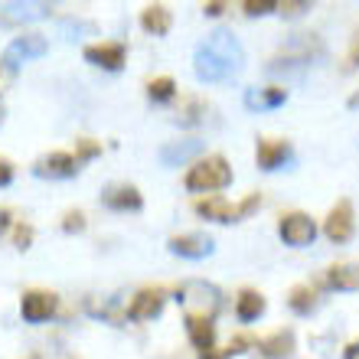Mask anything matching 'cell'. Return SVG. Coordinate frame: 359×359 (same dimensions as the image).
I'll list each match as a JSON object with an SVG mask.
<instances>
[{"label": "cell", "mask_w": 359, "mask_h": 359, "mask_svg": "<svg viewBox=\"0 0 359 359\" xmlns=\"http://www.w3.org/2000/svg\"><path fill=\"white\" fill-rule=\"evenodd\" d=\"M62 33H69V39H79L82 33L95 36V23H86V20H76V17H66V20H62Z\"/></svg>", "instance_id": "obj_26"}, {"label": "cell", "mask_w": 359, "mask_h": 359, "mask_svg": "<svg viewBox=\"0 0 359 359\" xmlns=\"http://www.w3.org/2000/svg\"><path fill=\"white\" fill-rule=\"evenodd\" d=\"M10 219H13V216H10V209H0V236L10 229Z\"/></svg>", "instance_id": "obj_39"}, {"label": "cell", "mask_w": 359, "mask_h": 359, "mask_svg": "<svg viewBox=\"0 0 359 359\" xmlns=\"http://www.w3.org/2000/svg\"><path fill=\"white\" fill-rule=\"evenodd\" d=\"M29 359H39V356H29Z\"/></svg>", "instance_id": "obj_42"}, {"label": "cell", "mask_w": 359, "mask_h": 359, "mask_svg": "<svg viewBox=\"0 0 359 359\" xmlns=\"http://www.w3.org/2000/svg\"><path fill=\"white\" fill-rule=\"evenodd\" d=\"M82 56H86V62L104 69V72H121L128 62V49H124V43H92L82 49Z\"/></svg>", "instance_id": "obj_10"}, {"label": "cell", "mask_w": 359, "mask_h": 359, "mask_svg": "<svg viewBox=\"0 0 359 359\" xmlns=\"http://www.w3.org/2000/svg\"><path fill=\"white\" fill-rule=\"evenodd\" d=\"M327 287L330 291H359V265H330L327 268Z\"/></svg>", "instance_id": "obj_22"}, {"label": "cell", "mask_w": 359, "mask_h": 359, "mask_svg": "<svg viewBox=\"0 0 359 359\" xmlns=\"http://www.w3.org/2000/svg\"><path fill=\"white\" fill-rule=\"evenodd\" d=\"M86 212H79V209H72V212H66L62 216V232H69V236H79V232H86Z\"/></svg>", "instance_id": "obj_30"}, {"label": "cell", "mask_w": 359, "mask_h": 359, "mask_svg": "<svg viewBox=\"0 0 359 359\" xmlns=\"http://www.w3.org/2000/svg\"><path fill=\"white\" fill-rule=\"evenodd\" d=\"M258 206H262V193H252V196H245L236 206V222H238V219H245V216H252Z\"/></svg>", "instance_id": "obj_32"}, {"label": "cell", "mask_w": 359, "mask_h": 359, "mask_svg": "<svg viewBox=\"0 0 359 359\" xmlns=\"http://www.w3.org/2000/svg\"><path fill=\"white\" fill-rule=\"evenodd\" d=\"M203 13H206V17H222V13H226V4H222V0H209V4H203Z\"/></svg>", "instance_id": "obj_36"}, {"label": "cell", "mask_w": 359, "mask_h": 359, "mask_svg": "<svg viewBox=\"0 0 359 359\" xmlns=\"http://www.w3.org/2000/svg\"><path fill=\"white\" fill-rule=\"evenodd\" d=\"M248 346H258L255 340H252V337H248V333H238V337H232V343H229V350H226V356L229 353H248Z\"/></svg>", "instance_id": "obj_33"}, {"label": "cell", "mask_w": 359, "mask_h": 359, "mask_svg": "<svg viewBox=\"0 0 359 359\" xmlns=\"http://www.w3.org/2000/svg\"><path fill=\"white\" fill-rule=\"evenodd\" d=\"M353 69H359V36L353 39V49H350V56H346V72H353Z\"/></svg>", "instance_id": "obj_37"}, {"label": "cell", "mask_w": 359, "mask_h": 359, "mask_svg": "<svg viewBox=\"0 0 359 359\" xmlns=\"http://www.w3.org/2000/svg\"><path fill=\"white\" fill-rule=\"evenodd\" d=\"M203 219H209V222H236V206H229L226 196H203L196 199V206H193Z\"/></svg>", "instance_id": "obj_19"}, {"label": "cell", "mask_w": 359, "mask_h": 359, "mask_svg": "<svg viewBox=\"0 0 359 359\" xmlns=\"http://www.w3.org/2000/svg\"><path fill=\"white\" fill-rule=\"evenodd\" d=\"M245 108L248 111H271L287 102V88L284 86H265V88H245Z\"/></svg>", "instance_id": "obj_15"}, {"label": "cell", "mask_w": 359, "mask_h": 359, "mask_svg": "<svg viewBox=\"0 0 359 359\" xmlns=\"http://www.w3.org/2000/svg\"><path fill=\"white\" fill-rule=\"evenodd\" d=\"M274 10H278V0H245L242 4L245 17H265V13H274Z\"/></svg>", "instance_id": "obj_27"}, {"label": "cell", "mask_w": 359, "mask_h": 359, "mask_svg": "<svg viewBox=\"0 0 359 359\" xmlns=\"http://www.w3.org/2000/svg\"><path fill=\"white\" fill-rule=\"evenodd\" d=\"M33 236H36L33 226H29V222H20V226L13 229V245H17L20 252H27V248L33 245Z\"/></svg>", "instance_id": "obj_31"}, {"label": "cell", "mask_w": 359, "mask_h": 359, "mask_svg": "<svg viewBox=\"0 0 359 359\" xmlns=\"http://www.w3.org/2000/svg\"><path fill=\"white\" fill-rule=\"evenodd\" d=\"M245 62V49L232 29H212L193 53V72L199 82H222Z\"/></svg>", "instance_id": "obj_1"}, {"label": "cell", "mask_w": 359, "mask_h": 359, "mask_svg": "<svg viewBox=\"0 0 359 359\" xmlns=\"http://www.w3.org/2000/svg\"><path fill=\"white\" fill-rule=\"evenodd\" d=\"M199 359H229L226 350H206V353H199Z\"/></svg>", "instance_id": "obj_40"}, {"label": "cell", "mask_w": 359, "mask_h": 359, "mask_svg": "<svg viewBox=\"0 0 359 359\" xmlns=\"http://www.w3.org/2000/svg\"><path fill=\"white\" fill-rule=\"evenodd\" d=\"M232 183V167L222 154H209V157H199L193 167L183 177V187L189 193H206V196H216L219 189H226Z\"/></svg>", "instance_id": "obj_2"}, {"label": "cell", "mask_w": 359, "mask_h": 359, "mask_svg": "<svg viewBox=\"0 0 359 359\" xmlns=\"http://www.w3.org/2000/svg\"><path fill=\"white\" fill-rule=\"evenodd\" d=\"M268 311V301H265V294L255 291V287H242L236 297V317L242 323H255L258 317H265Z\"/></svg>", "instance_id": "obj_17"}, {"label": "cell", "mask_w": 359, "mask_h": 359, "mask_svg": "<svg viewBox=\"0 0 359 359\" xmlns=\"http://www.w3.org/2000/svg\"><path fill=\"white\" fill-rule=\"evenodd\" d=\"M46 49H49L46 36H39V33H23V36L10 39V46L4 49V59H0V62H4L10 72H17L20 66H27L33 59L46 56Z\"/></svg>", "instance_id": "obj_4"}, {"label": "cell", "mask_w": 359, "mask_h": 359, "mask_svg": "<svg viewBox=\"0 0 359 359\" xmlns=\"http://www.w3.org/2000/svg\"><path fill=\"white\" fill-rule=\"evenodd\" d=\"M343 359H359V340H353L346 350H343Z\"/></svg>", "instance_id": "obj_38"}, {"label": "cell", "mask_w": 359, "mask_h": 359, "mask_svg": "<svg viewBox=\"0 0 359 359\" xmlns=\"http://www.w3.org/2000/svg\"><path fill=\"white\" fill-rule=\"evenodd\" d=\"M33 173L43 180H69L79 173V163H76V154H66V151H53L46 157H39L33 163Z\"/></svg>", "instance_id": "obj_12"}, {"label": "cell", "mask_w": 359, "mask_h": 359, "mask_svg": "<svg viewBox=\"0 0 359 359\" xmlns=\"http://www.w3.org/2000/svg\"><path fill=\"white\" fill-rule=\"evenodd\" d=\"M278 236H281L284 245L307 248V245H313V238H317V222H313L307 212H284L281 222H278Z\"/></svg>", "instance_id": "obj_5"}, {"label": "cell", "mask_w": 359, "mask_h": 359, "mask_svg": "<svg viewBox=\"0 0 359 359\" xmlns=\"http://www.w3.org/2000/svg\"><path fill=\"white\" fill-rule=\"evenodd\" d=\"M199 111H203V104L199 102H189L183 111H180V124H196L199 121Z\"/></svg>", "instance_id": "obj_34"}, {"label": "cell", "mask_w": 359, "mask_h": 359, "mask_svg": "<svg viewBox=\"0 0 359 359\" xmlns=\"http://www.w3.org/2000/svg\"><path fill=\"white\" fill-rule=\"evenodd\" d=\"M317 304H320V297H317V287H313V284H297V287H291V294H287V307H291L297 317H311V313L317 311Z\"/></svg>", "instance_id": "obj_21"}, {"label": "cell", "mask_w": 359, "mask_h": 359, "mask_svg": "<svg viewBox=\"0 0 359 359\" xmlns=\"http://www.w3.org/2000/svg\"><path fill=\"white\" fill-rule=\"evenodd\" d=\"M177 301L183 307V313L193 317V320H216V313L222 311V291L216 284L199 281V278L180 284Z\"/></svg>", "instance_id": "obj_3"}, {"label": "cell", "mask_w": 359, "mask_h": 359, "mask_svg": "<svg viewBox=\"0 0 359 359\" xmlns=\"http://www.w3.org/2000/svg\"><path fill=\"white\" fill-rule=\"evenodd\" d=\"M258 353L265 359H287L294 353V330H278L265 340H258Z\"/></svg>", "instance_id": "obj_20"}, {"label": "cell", "mask_w": 359, "mask_h": 359, "mask_svg": "<svg viewBox=\"0 0 359 359\" xmlns=\"http://www.w3.org/2000/svg\"><path fill=\"white\" fill-rule=\"evenodd\" d=\"M307 10H311V0H281V4H278V13H281V17H287V20L304 17Z\"/></svg>", "instance_id": "obj_28"}, {"label": "cell", "mask_w": 359, "mask_h": 359, "mask_svg": "<svg viewBox=\"0 0 359 359\" xmlns=\"http://www.w3.org/2000/svg\"><path fill=\"white\" fill-rule=\"evenodd\" d=\"M56 311H59V297L53 291L33 287V291H27L20 297V317L27 323H46Z\"/></svg>", "instance_id": "obj_7"}, {"label": "cell", "mask_w": 359, "mask_h": 359, "mask_svg": "<svg viewBox=\"0 0 359 359\" xmlns=\"http://www.w3.org/2000/svg\"><path fill=\"white\" fill-rule=\"evenodd\" d=\"M102 154V144H95L92 137H82V141L76 144V163L82 167L86 161H92V157H98Z\"/></svg>", "instance_id": "obj_29"}, {"label": "cell", "mask_w": 359, "mask_h": 359, "mask_svg": "<svg viewBox=\"0 0 359 359\" xmlns=\"http://www.w3.org/2000/svg\"><path fill=\"white\" fill-rule=\"evenodd\" d=\"M147 98H151V102H157V104L173 102V98H177V82H173L170 76L151 79V82H147Z\"/></svg>", "instance_id": "obj_25"}, {"label": "cell", "mask_w": 359, "mask_h": 359, "mask_svg": "<svg viewBox=\"0 0 359 359\" xmlns=\"http://www.w3.org/2000/svg\"><path fill=\"white\" fill-rule=\"evenodd\" d=\"M141 27H144V33H151V36H167L173 27L170 7H163V4H147V7L141 10Z\"/></svg>", "instance_id": "obj_18"}, {"label": "cell", "mask_w": 359, "mask_h": 359, "mask_svg": "<svg viewBox=\"0 0 359 359\" xmlns=\"http://www.w3.org/2000/svg\"><path fill=\"white\" fill-rule=\"evenodd\" d=\"M10 183H13V163L0 157V187H10Z\"/></svg>", "instance_id": "obj_35"}, {"label": "cell", "mask_w": 359, "mask_h": 359, "mask_svg": "<svg viewBox=\"0 0 359 359\" xmlns=\"http://www.w3.org/2000/svg\"><path fill=\"white\" fill-rule=\"evenodd\" d=\"M353 232H356V212H353V203L350 199H340L337 206L327 212L323 219V236L330 238L333 245H343V242H350Z\"/></svg>", "instance_id": "obj_6"}, {"label": "cell", "mask_w": 359, "mask_h": 359, "mask_svg": "<svg viewBox=\"0 0 359 359\" xmlns=\"http://www.w3.org/2000/svg\"><path fill=\"white\" fill-rule=\"evenodd\" d=\"M346 104H350V108H359V92H353V95H350V102H346Z\"/></svg>", "instance_id": "obj_41"}, {"label": "cell", "mask_w": 359, "mask_h": 359, "mask_svg": "<svg viewBox=\"0 0 359 359\" xmlns=\"http://www.w3.org/2000/svg\"><path fill=\"white\" fill-rule=\"evenodd\" d=\"M163 304H167L163 287H141V291L128 301V320H134V323L154 320V317H161Z\"/></svg>", "instance_id": "obj_9"}, {"label": "cell", "mask_w": 359, "mask_h": 359, "mask_svg": "<svg viewBox=\"0 0 359 359\" xmlns=\"http://www.w3.org/2000/svg\"><path fill=\"white\" fill-rule=\"evenodd\" d=\"M102 203L114 212H141L144 209V196L141 189L131 187V183H114L102 193Z\"/></svg>", "instance_id": "obj_13"}, {"label": "cell", "mask_w": 359, "mask_h": 359, "mask_svg": "<svg viewBox=\"0 0 359 359\" xmlns=\"http://www.w3.org/2000/svg\"><path fill=\"white\" fill-rule=\"evenodd\" d=\"M187 337L199 353L216 350V327H212V320H193V317H187Z\"/></svg>", "instance_id": "obj_23"}, {"label": "cell", "mask_w": 359, "mask_h": 359, "mask_svg": "<svg viewBox=\"0 0 359 359\" xmlns=\"http://www.w3.org/2000/svg\"><path fill=\"white\" fill-rule=\"evenodd\" d=\"M291 161H294L291 141H278V137H262V141H258V147H255L258 170L274 173V170H281V167H287Z\"/></svg>", "instance_id": "obj_8"}, {"label": "cell", "mask_w": 359, "mask_h": 359, "mask_svg": "<svg viewBox=\"0 0 359 359\" xmlns=\"http://www.w3.org/2000/svg\"><path fill=\"white\" fill-rule=\"evenodd\" d=\"M0 10L7 13L10 20H43L53 13V4H43V0H27V4H0Z\"/></svg>", "instance_id": "obj_24"}, {"label": "cell", "mask_w": 359, "mask_h": 359, "mask_svg": "<svg viewBox=\"0 0 359 359\" xmlns=\"http://www.w3.org/2000/svg\"><path fill=\"white\" fill-rule=\"evenodd\" d=\"M203 154V141L199 137H187V141H170L161 147V163L163 167H183V163L196 161Z\"/></svg>", "instance_id": "obj_14"}, {"label": "cell", "mask_w": 359, "mask_h": 359, "mask_svg": "<svg viewBox=\"0 0 359 359\" xmlns=\"http://www.w3.org/2000/svg\"><path fill=\"white\" fill-rule=\"evenodd\" d=\"M88 313L95 317H102L108 323H121L128 320V301H124V294H111V297H88Z\"/></svg>", "instance_id": "obj_16"}, {"label": "cell", "mask_w": 359, "mask_h": 359, "mask_svg": "<svg viewBox=\"0 0 359 359\" xmlns=\"http://www.w3.org/2000/svg\"><path fill=\"white\" fill-rule=\"evenodd\" d=\"M167 248L180 258L199 262V258H209L212 252H216V242H212L209 236H203V232H183V236H173L170 242H167Z\"/></svg>", "instance_id": "obj_11"}]
</instances>
